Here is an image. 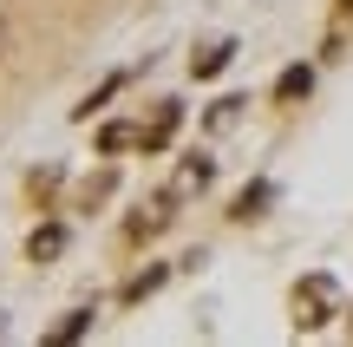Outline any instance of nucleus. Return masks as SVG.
<instances>
[{"label": "nucleus", "instance_id": "obj_1", "mask_svg": "<svg viewBox=\"0 0 353 347\" xmlns=\"http://www.w3.org/2000/svg\"><path fill=\"white\" fill-rule=\"evenodd\" d=\"M334 315H341V282H334V275H301V282H294V328L314 335Z\"/></svg>", "mask_w": 353, "mask_h": 347}, {"label": "nucleus", "instance_id": "obj_2", "mask_svg": "<svg viewBox=\"0 0 353 347\" xmlns=\"http://www.w3.org/2000/svg\"><path fill=\"white\" fill-rule=\"evenodd\" d=\"M170 204H176V190H164V197H157V204H151V210H138V217H131V223H125V236H131V243H144V236H157V230H164V223L176 217V210H170Z\"/></svg>", "mask_w": 353, "mask_h": 347}, {"label": "nucleus", "instance_id": "obj_3", "mask_svg": "<svg viewBox=\"0 0 353 347\" xmlns=\"http://www.w3.org/2000/svg\"><path fill=\"white\" fill-rule=\"evenodd\" d=\"M176 125H183V105H170V99H164V105H157V118H151V125L138 131V144H144V151H164Z\"/></svg>", "mask_w": 353, "mask_h": 347}, {"label": "nucleus", "instance_id": "obj_4", "mask_svg": "<svg viewBox=\"0 0 353 347\" xmlns=\"http://www.w3.org/2000/svg\"><path fill=\"white\" fill-rule=\"evenodd\" d=\"M59 249H65V230H59V223H39V230L26 236V256H33V262H52Z\"/></svg>", "mask_w": 353, "mask_h": 347}, {"label": "nucleus", "instance_id": "obj_5", "mask_svg": "<svg viewBox=\"0 0 353 347\" xmlns=\"http://www.w3.org/2000/svg\"><path fill=\"white\" fill-rule=\"evenodd\" d=\"M307 86H314V66H288V72L275 79V99L288 105V99H307Z\"/></svg>", "mask_w": 353, "mask_h": 347}, {"label": "nucleus", "instance_id": "obj_6", "mask_svg": "<svg viewBox=\"0 0 353 347\" xmlns=\"http://www.w3.org/2000/svg\"><path fill=\"white\" fill-rule=\"evenodd\" d=\"M229 59H236V39H223V46H210V52H196V59H190V72H196V79H216V72H223Z\"/></svg>", "mask_w": 353, "mask_h": 347}, {"label": "nucleus", "instance_id": "obj_7", "mask_svg": "<svg viewBox=\"0 0 353 347\" xmlns=\"http://www.w3.org/2000/svg\"><path fill=\"white\" fill-rule=\"evenodd\" d=\"M268 197H275V184H249V190L236 197V210H229V217H236V223H249V217H262V204H268Z\"/></svg>", "mask_w": 353, "mask_h": 347}, {"label": "nucleus", "instance_id": "obj_8", "mask_svg": "<svg viewBox=\"0 0 353 347\" xmlns=\"http://www.w3.org/2000/svg\"><path fill=\"white\" fill-rule=\"evenodd\" d=\"M125 144H138V125H105L99 131V151H125Z\"/></svg>", "mask_w": 353, "mask_h": 347}, {"label": "nucleus", "instance_id": "obj_9", "mask_svg": "<svg viewBox=\"0 0 353 347\" xmlns=\"http://www.w3.org/2000/svg\"><path fill=\"white\" fill-rule=\"evenodd\" d=\"M85 328H92V308H72V315H65L59 328H52V341H79Z\"/></svg>", "mask_w": 353, "mask_h": 347}, {"label": "nucleus", "instance_id": "obj_10", "mask_svg": "<svg viewBox=\"0 0 353 347\" xmlns=\"http://www.w3.org/2000/svg\"><path fill=\"white\" fill-rule=\"evenodd\" d=\"M164 275H170V269H144L138 282H125V301H144L151 288H164Z\"/></svg>", "mask_w": 353, "mask_h": 347}, {"label": "nucleus", "instance_id": "obj_11", "mask_svg": "<svg viewBox=\"0 0 353 347\" xmlns=\"http://www.w3.org/2000/svg\"><path fill=\"white\" fill-rule=\"evenodd\" d=\"M118 86H125V72H112V79H105V86H99V92H92V99H85V105H79V112H72V118H92V112H99V105H105V99H112V92H118Z\"/></svg>", "mask_w": 353, "mask_h": 347}, {"label": "nucleus", "instance_id": "obj_12", "mask_svg": "<svg viewBox=\"0 0 353 347\" xmlns=\"http://www.w3.org/2000/svg\"><path fill=\"white\" fill-rule=\"evenodd\" d=\"M341 7H347V13H353V0H341Z\"/></svg>", "mask_w": 353, "mask_h": 347}]
</instances>
